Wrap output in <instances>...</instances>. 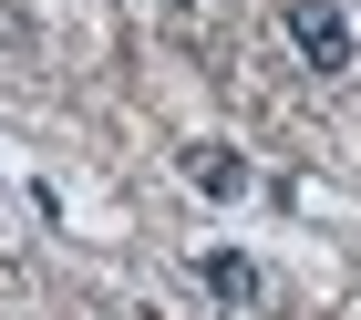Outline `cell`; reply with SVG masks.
<instances>
[{"instance_id":"3957f363","label":"cell","mask_w":361,"mask_h":320,"mask_svg":"<svg viewBox=\"0 0 361 320\" xmlns=\"http://www.w3.org/2000/svg\"><path fill=\"white\" fill-rule=\"evenodd\" d=\"M196 279H207L227 310H248V300H258V259H238V248H207V259H196Z\"/></svg>"},{"instance_id":"7a4b0ae2","label":"cell","mask_w":361,"mask_h":320,"mask_svg":"<svg viewBox=\"0 0 361 320\" xmlns=\"http://www.w3.org/2000/svg\"><path fill=\"white\" fill-rule=\"evenodd\" d=\"M186 186L196 196H248V155L238 145H186Z\"/></svg>"},{"instance_id":"6da1fadb","label":"cell","mask_w":361,"mask_h":320,"mask_svg":"<svg viewBox=\"0 0 361 320\" xmlns=\"http://www.w3.org/2000/svg\"><path fill=\"white\" fill-rule=\"evenodd\" d=\"M289 52L310 73H351V21H341V0H289Z\"/></svg>"}]
</instances>
